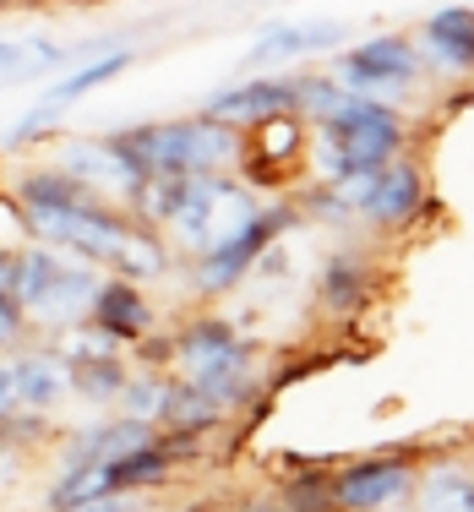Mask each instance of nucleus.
Instances as JSON below:
<instances>
[{"instance_id": "nucleus-1", "label": "nucleus", "mask_w": 474, "mask_h": 512, "mask_svg": "<svg viewBox=\"0 0 474 512\" xmlns=\"http://www.w3.org/2000/svg\"><path fill=\"white\" fill-rule=\"evenodd\" d=\"M180 382L202 387L224 414L246 409L251 398H262V376H257V349L251 338H240V327L218 311H202L191 322L169 327V365Z\"/></svg>"}, {"instance_id": "nucleus-22", "label": "nucleus", "mask_w": 474, "mask_h": 512, "mask_svg": "<svg viewBox=\"0 0 474 512\" xmlns=\"http://www.w3.org/2000/svg\"><path fill=\"white\" fill-rule=\"evenodd\" d=\"M33 240V229H28V213L17 207V197L11 191H0V273L11 267V256H17L22 246Z\"/></svg>"}, {"instance_id": "nucleus-16", "label": "nucleus", "mask_w": 474, "mask_h": 512, "mask_svg": "<svg viewBox=\"0 0 474 512\" xmlns=\"http://www.w3.org/2000/svg\"><path fill=\"white\" fill-rule=\"evenodd\" d=\"M229 414L213 404L202 387H191V382H180L175 371H169V382H164V404H158V431H175V436H208V431H218Z\"/></svg>"}, {"instance_id": "nucleus-29", "label": "nucleus", "mask_w": 474, "mask_h": 512, "mask_svg": "<svg viewBox=\"0 0 474 512\" xmlns=\"http://www.w3.org/2000/svg\"><path fill=\"white\" fill-rule=\"evenodd\" d=\"M0 6H17V0H0Z\"/></svg>"}, {"instance_id": "nucleus-23", "label": "nucleus", "mask_w": 474, "mask_h": 512, "mask_svg": "<svg viewBox=\"0 0 474 512\" xmlns=\"http://www.w3.org/2000/svg\"><path fill=\"white\" fill-rule=\"evenodd\" d=\"M6 278H11V267H6V273H0V355H11V349H17V344H28V316H22V306H17V300H11V284H6Z\"/></svg>"}, {"instance_id": "nucleus-25", "label": "nucleus", "mask_w": 474, "mask_h": 512, "mask_svg": "<svg viewBox=\"0 0 474 512\" xmlns=\"http://www.w3.org/2000/svg\"><path fill=\"white\" fill-rule=\"evenodd\" d=\"M235 512H289V507H284V496H278V491H251V496H240V502H235Z\"/></svg>"}, {"instance_id": "nucleus-20", "label": "nucleus", "mask_w": 474, "mask_h": 512, "mask_svg": "<svg viewBox=\"0 0 474 512\" xmlns=\"http://www.w3.org/2000/svg\"><path fill=\"white\" fill-rule=\"evenodd\" d=\"M289 512H338V496H333V463H306L295 469L284 485H278Z\"/></svg>"}, {"instance_id": "nucleus-19", "label": "nucleus", "mask_w": 474, "mask_h": 512, "mask_svg": "<svg viewBox=\"0 0 474 512\" xmlns=\"http://www.w3.org/2000/svg\"><path fill=\"white\" fill-rule=\"evenodd\" d=\"M126 376H131V365L120 360V355H93V360L71 365V393H77L82 404L104 409V404H115V398H120Z\"/></svg>"}, {"instance_id": "nucleus-6", "label": "nucleus", "mask_w": 474, "mask_h": 512, "mask_svg": "<svg viewBox=\"0 0 474 512\" xmlns=\"http://www.w3.org/2000/svg\"><path fill=\"white\" fill-rule=\"evenodd\" d=\"M425 213H431V180H425V164L409 148L393 164L376 169V186H371L366 207H360V224H371L376 235H404Z\"/></svg>"}, {"instance_id": "nucleus-28", "label": "nucleus", "mask_w": 474, "mask_h": 512, "mask_svg": "<svg viewBox=\"0 0 474 512\" xmlns=\"http://www.w3.org/2000/svg\"><path fill=\"white\" fill-rule=\"evenodd\" d=\"M22 6H44V0H22Z\"/></svg>"}, {"instance_id": "nucleus-3", "label": "nucleus", "mask_w": 474, "mask_h": 512, "mask_svg": "<svg viewBox=\"0 0 474 512\" xmlns=\"http://www.w3.org/2000/svg\"><path fill=\"white\" fill-rule=\"evenodd\" d=\"M306 224V213L295 207V197H278L257 207V218H251L246 229H235L229 240H218L208 246L202 256H191V295L202 300V306H213V300H224L229 289H240L251 278V267H257V256L273 246V240H284L289 229Z\"/></svg>"}, {"instance_id": "nucleus-17", "label": "nucleus", "mask_w": 474, "mask_h": 512, "mask_svg": "<svg viewBox=\"0 0 474 512\" xmlns=\"http://www.w3.org/2000/svg\"><path fill=\"white\" fill-rule=\"evenodd\" d=\"M415 512H474V469L458 458H442V463H425L420 480H415V496H409Z\"/></svg>"}, {"instance_id": "nucleus-18", "label": "nucleus", "mask_w": 474, "mask_h": 512, "mask_svg": "<svg viewBox=\"0 0 474 512\" xmlns=\"http://www.w3.org/2000/svg\"><path fill=\"white\" fill-rule=\"evenodd\" d=\"M126 66H137V55H131V50H104V55H93L88 66H77V71H60V77L50 82V93H44V99L66 109V104L88 99L93 88H104V82L126 77Z\"/></svg>"}, {"instance_id": "nucleus-7", "label": "nucleus", "mask_w": 474, "mask_h": 512, "mask_svg": "<svg viewBox=\"0 0 474 512\" xmlns=\"http://www.w3.org/2000/svg\"><path fill=\"white\" fill-rule=\"evenodd\" d=\"M50 164H60L82 191H93L99 202H115V207H126V213H131V197H137V180L142 175L120 158V148L109 137H60Z\"/></svg>"}, {"instance_id": "nucleus-13", "label": "nucleus", "mask_w": 474, "mask_h": 512, "mask_svg": "<svg viewBox=\"0 0 474 512\" xmlns=\"http://www.w3.org/2000/svg\"><path fill=\"white\" fill-rule=\"evenodd\" d=\"M333 137H338V153H344V169H382L398 153L415 148V126H409V115L398 104H382L376 115L333 131Z\"/></svg>"}, {"instance_id": "nucleus-9", "label": "nucleus", "mask_w": 474, "mask_h": 512, "mask_svg": "<svg viewBox=\"0 0 474 512\" xmlns=\"http://www.w3.org/2000/svg\"><path fill=\"white\" fill-rule=\"evenodd\" d=\"M300 93H295V77H278V71H251L246 82H229V88L208 93L202 115L213 120H229L235 131L257 126V120H273V115H295Z\"/></svg>"}, {"instance_id": "nucleus-24", "label": "nucleus", "mask_w": 474, "mask_h": 512, "mask_svg": "<svg viewBox=\"0 0 474 512\" xmlns=\"http://www.w3.org/2000/svg\"><path fill=\"white\" fill-rule=\"evenodd\" d=\"M11 414H22V404H17V376H11V360L0 355V425H6Z\"/></svg>"}, {"instance_id": "nucleus-27", "label": "nucleus", "mask_w": 474, "mask_h": 512, "mask_svg": "<svg viewBox=\"0 0 474 512\" xmlns=\"http://www.w3.org/2000/svg\"><path fill=\"white\" fill-rule=\"evenodd\" d=\"M6 447H11V442H6V425H0V453H6Z\"/></svg>"}, {"instance_id": "nucleus-30", "label": "nucleus", "mask_w": 474, "mask_h": 512, "mask_svg": "<svg viewBox=\"0 0 474 512\" xmlns=\"http://www.w3.org/2000/svg\"><path fill=\"white\" fill-rule=\"evenodd\" d=\"M142 512H153V507H142Z\"/></svg>"}, {"instance_id": "nucleus-10", "label": "nucleus", "mask_w": 474, "mask_h": 512, "mask_svg": "<svg viewBox=\"0 0 474 512\" xmlns=\"http://www.w3.org/2000/svg\"><path fill=\"white\" fill-rule=\"evenodd\" d=\"M11 376H17V404L22 414H55L71 398V365L50 338H28L11 349Z\"/></svg>"}, {"instance_id": "nucleus-21", "label": "nucleus", "mask_w": 474, "mask_h": 512, "mask_svg": "<svg viewBox=\"0 0 474 512\" xmlns=\"http://www.w3.org/2000/svg\"><path fill=\"white\" fill-rule=\"evenodd\" d=\"M164 382L169 371H158V365H131L126 387H120V414H137V420H153L158 425V404H164Z\"/></svg>"}, {"instance_id": "nucleus-15", "label": "nucleus", "mask_w": 474, "mask_h": 512, "mask_svg": "<svg viewBox=\"0 0 474 512\" xmlns=\"http://www.w3.org/2000/svg\"><path fill=\"white\" fill-rule=\"evenodd\" d=\"M425 71L442 77H474V6H442L415 33Z\"/></svg>"}, {"instance_id": "nucleus-8", "label": "nucleus", "mask_w": 474, "mask_h": 512, "mask_svg": "<svg viewBox=\"0 0 474 512\" xmlns=\"http://www.w3.org/2000/svg\"><path fill=\"white\" fill-rule=\"evenodd\" d=\"M376 284H382V267H376V256L366 246H344L333 251L322 262V273H316V311L327 316V322H355L360 311L371 306Z\"/></svg>"}, {"instance_id": "nucleus-5", "label": "nucleus", "mask_w": 474, "mask_h": 512, "mask_svg": "<svg viewBox=\"0 0 474 512\" xmlns=\"http://www.w3.org/2000/svg\"><path fill=\"white\" fill-rule=\"evenodd\" d=\"M425 458L420 447H393V453H371L355 463H333V496L338 512H387L409 507Z\"/></svg>"}, {"instance_id": "nucleus-11", "label": "nucleus", "mask_w": 474, "mask_h": 512, "mask_svg": "<svg viewBox=\"0 0 474 512\" xmlns=\"http://www.w3.org/2000/svg\"><path fill=\"white\" fill-rule=\"evenodd\" d=\"M88 322L99 327L104 338H115L120 349H137L148 333H158V306L148 300V284L104 273L99 295H93V306H88Z\"/></svg>"}, {"instance_id": "nucleus-4", "label": "nucleus", "mask_w": 474, "mask_h": 512, "mask_svg": "<svg viewBox=\"0 0 474 512\" xmlns=\"http://www.w3.org/2000/svg\"><path fill=\"white\" fill-rule=\"evenodd\" d=\"M333 77L344 82V88L366 93V99L398 104L425 82V60H420L415 33H376V39L349 44V50L333 60Z\"/></svg>"}, {"instance_id": "nucleus-14", "label": "nucleus", "mask_w": 474, "mask_h": 512, "mask_svg": "<svg viewBox=\"0 0 474 512\" xmlns=\"http://www.w3.org/2000/svg\"><path fill=\"white\" fill-rule=\"evenodd\" d=\"M295 93H300L295 115L316 131H344V126H355V120L382 109V99H366V93L344 88L333 71H295Z\"/></svg>"}, {"instance_id": "nucleus-2", "label": "nucleus", "mask_w": 474, "mask_h": 512, "mask_svg": "<svg viewBox=\"0 0 474 512\" xmlns=\"http://www.w3.org/2000/svg\"><path fill=\"white\" fill-rule=\"evenodd\" d=\"M257 191L235 175H191L186 180V197L169 213L164 224V240L169 251H186V256H202L218 240H229L235 229H246L257 218Z\"/></svg>"}, {"instance_id": "nucleus-12", "label": "nucleus", "mask_w": 474, "mask_h": 512, "mask_svg": "<svg viewBox=\"0 0 474 512\" xmlns=\"http://www.w3.org/2000/svg\"><path fill=\"white\" fill-rule=\"evenodd\" d=\"M344 22H267V28L251 39V50L240 55L246 71H273V66H295L306 55H327V50H344Z\"/></svg>"}, {"instance_id": "nucleus-26", "label": "nucleus", "mask_w": 474, "mask_h": 512, "mask_svg": "<svg viewBox=\"0 0 474 512\" xmlns=\"http://www.w3.org/2000/svg\"><path fill=\"white\" fill-rule=\"evenodd\" d=\"M180 512H224L218 502H191V507H180Z\"/></svg>"}]
</instances>
